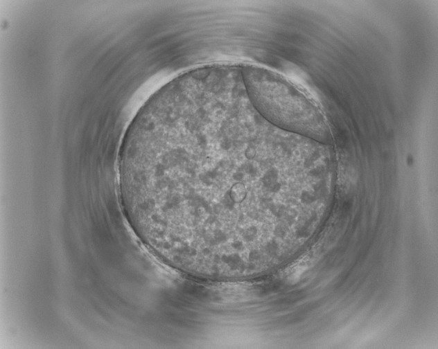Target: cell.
Returning <instances> with one entry per match:
<instances>
[{
    "label": "cell",
    "instance_id": "obj_1",
    "mask_svg": "<svg viewBox=\"0 0 438 349\" xmlns=\"http://www.w3.org/2000/svg\"><path fill=\"white\" fill-rule=\"evenodd\" d=\"M247 93L254 109L283 130L325 142L326 123L317 107L276 73L254 65L240 66Z\"/></svg>",
    "mask_w": 438,
    "mask_h": 349
}]
</instances>
